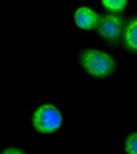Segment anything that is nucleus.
<instances>
[{"mask_svg":"<svg viewBox=\"0 0 137 154\" xmlns=\"http://www.w3.org/2000/svg\"><path fill=\"white\" fill-rule=\"evenodd\" d=\"M80 66L86 74H90L97 79H106L114 74L117 63L114 57L105 53V51L96 49V48H86L79 56Z\"/></svg>","mask_w":137,"mask_h":154,"instance_id":"1","label":"nucleus"},{"mask_svg":"<svg viewBox=\"0 0 137 154\" xmlns=\"http://www.w3.org/2000/svg\"><path fill=\"white\" fill-rule=\"evenodd\" d=\"M34 130L40 134H53L62 125V112L56 105L45 103L35 109L32 116Z\"/></svg>","mask_w":137,"mask_h":154,"instance_id":"2","label":"nucleus"},{"mask_svg":"<svg viewBox=\"0 0 137 154\" xmlns=\"http://www.w3.org/2000/svg\"><path fill=\"white\" fill-rule=\"evenodd\" d=\"M99 34H100L105 40H108L109 43H116L123 31V19L117 14H108V16H102L99 19V25H97Z\"/></svg>","mask_w":137,"mask_h":154,"instance_id":"3","label":"nucleus"},{"mask_svg":"<svg viewBox=\"0 0 137 154\" xmlns=\"http://www.w3.org/2000/svg\"><path fill=\"white\" fill-rule=\"evenodd\" d=\"M99 19H100V16L97 14V11L91 9L88 6H80L76 12H74V22H76V25L83 31L96 29L97 25H99Z\"/></svg>","mask_w":137,"mask_h":154,"instance_id":"4","label":"nucleus"},{"mask_svg":"<svg viewBox=\"0 0 137 154\" xmlns=\"http://www.w3.org/2000/svg\"><path fill=\"white\" fill-rule=\"evenodd\" d=\"M123 43H125L126 49H129L132 54H135V51H137V20L135 17H132L126 25L125 32H123Z\"/></svg>","mask_w":137,"mask_h":154,"instance_id":"5","label":"nucleus"},{"mask_svg":"<svg viewBox=\"0 0 137 154\" xmlns=\"http://www.w3.org/2000/svg\"><path fill=\"white\" fill-rule=\"evenodd\" d=\"M126 5V0H103L102 2V6L109 12H120L125 9Z\"/></svg>","mask_w":137,"mask_h":154,"instance_id":"6","label":"nucleus"},{"mask_svg":"<svg viewBox=\"0 0 137 154\" xmlns=\"http://www.w3.org/2000/svg\"><path fill=\"white\" fill-rule=\"evenodd\" d=\"M125 152L126 154H137V133H131L125 140Z\"/></svg>","mask_w":137,"mask_h":154,"instance_id":"7","label":"nucleus"},{"mask_svg":"<svg viewBox=\"0 0 137 154\" xmlns=\"http://www.w3.org/2000/svg\"><path fill=\"white\" fill-rule=\"evenodd\" d=\"M2 154H25V152H23L20 148H17V146H9V148L3 149Z\"/></svg>","mask_w":137,"mask_h":154,"instance_id":"8","label":"nucleus"}]
</instances>
